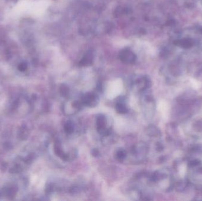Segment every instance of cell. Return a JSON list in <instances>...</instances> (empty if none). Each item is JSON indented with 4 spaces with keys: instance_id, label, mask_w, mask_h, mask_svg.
Masks as SVG:
<instances>
[{
    "instance_id": "obj_1",
    "label": "cell",
    "mask_w": 202,
    "mask_h": 201,
    "mask_svg": "<svg viewBox=\"0 0 202 201\" xmlns=\"http://www.w3.org/2000/svg\"><path fill=\"white\" fill-rule=\"evenodd\" d=\"M123 90V84L121 80H116L108 84L105 91V95L109 99H113L120 94Z\"/></svg>"
}]
</instances>
